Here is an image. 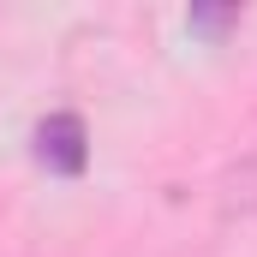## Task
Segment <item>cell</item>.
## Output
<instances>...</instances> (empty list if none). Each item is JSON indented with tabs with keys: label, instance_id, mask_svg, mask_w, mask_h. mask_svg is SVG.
<instances>
[{
	"label": "cell",
	"instance_id": "1",
	"mask_svg": "<svg viewBox=\"0 0 257 257\" xmlns=\"http://www.w3.org/2000/svg\"><path fill=\"white\" fill-rule=\"evenodd\" d=\"M30 150H36V168H48V174H60V180H78L84 168H90V132L78 114H48L36 138H30Z\"/></svg>",
	"mask_w": 257,
	"mask_h": 257
},
{
	"label": "cell",
	"instance_id": "2",
	"mask_svg": "<svg viewBox=\"0 0 257 257\" xmlns=\"http://www.w3.org/2000/svg\"><path fill=\"white\" fill-rule=\"evenodd\" d=\"M186 24H192V36L221 42L227 30H239V6H192V12H186Z\"/></svg>",
	"mask_w": 257,
	"mask_h": 257
}]
</instances>
